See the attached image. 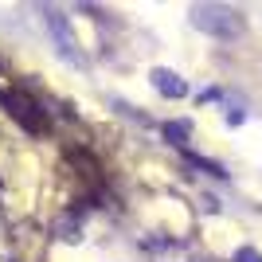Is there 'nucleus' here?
<instances>
[{"label": "nucleus", "instance_id": "obj_1", "mask_svg": "<svg viewBox=\"0 0 262 262\" xmlns=\"http://www.w3.org/2000/svg\"><path fill=\"white\" fill-rule=\"evenodd\" d=\"M192 24L208 35H219V39H231V35L243 32V16L227 4H196L192 8Z\"/></svg>", "mask_w": 262, "mask_h": 262}, {"label": "nucleus", "instance_id": "obj_2", "mask_svg": "<svg viewBox=\"0 0 262 262\" xmlns=\"http://www.w3.org/2000/svg\"><path fill=\"white\" fill-rule=\"evenodd\" d=\"M43 24L51 28L55 39H59V51H63L67 59H78V43L71 39V28H67V16H63V12L47 4V8H43Z\"/></svg>", "mask_w": 262, "mask_h": 262}, {"label": "nucleus", "instance_id": "obj_3", "mask_svg": "<svg viewBox=\"0 0 262 262\" xmlns=\"http://www.w3.org/2000/svg\"><path fill=\"white\" fill-rule=\"evenodd\" d=\"M149 78H153L157 94H164V98H184V94H188V82L180 75H172V71H164V67H157Z\"/></svg>", "mask_w": 262, "mask_h": 262}, {"label": "nucleus", "instance_id": "obj_4", "mask_svg": "<svg viewBox=\"0 0 262 262\" xmlns=\"http://www.w3.org/2000/svg\"><path fill=\"white\" fill-rule=\"evenodd\" d=\"M164 133H168L176 145H184V141H188V125H184V121H168V125H164Z\"/></svg>", "mask_w": 262, "mask_h": 262}, {"label": "nucleus", "instance_id": "obj_5", "mask_svg": "<svg viewBox=\"0 0 262 262\" xmlns=\"http://www.w3.org/2000/svg\"><path fill=\"white\" fill-rule=\"evenodd\" d=\"M235 262H262V254L254 251V247H239V251H235Z\"/></svg>", "mask_w": 262, "mask_h": 262}, {"label": "nucleus", "instance_id": "obj_6", "mask_svg": "<svg viewBox=\"0 0 262 262\" xmlns=\"http://www.w3.org/2000/svg\"><path fill=\"white\" fill-rule=\"evenodd\" d=\"M243 118H247V114H243V110H239V106H235V110H227V121H231V125H239V121H243Z\"/></svg>", "mask_w": 262, "mask_h": 262}]
</instances>
